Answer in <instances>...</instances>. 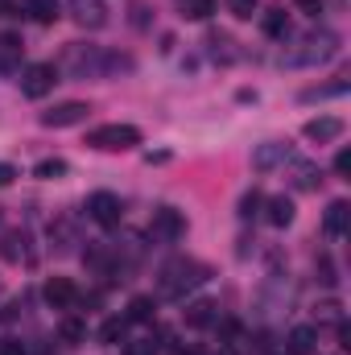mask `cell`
<instances>
[{
	"instance_id": "obj_1",
	"label": "cell",
	"mask_w": 351,
	"mask_h": 355,
	"mask_svg": "<svg viewBox=\"0 0 351 355\" xmlns=\"http://www.w3.org/2000/svg\"><path fill=\"white\" fill-rule=\"evenodd\" d=\"M207 277H211V268H207V265H194V261H178V265H170L166 272H162V293L178 302V297H186L194 285H203Z\"/></svg>"
},
{
	"instance_id": "obj_2",
	"label": "cell",
	"mask_w": 351,
	"mask_h": 355,
	"mask_svg": "<svg viewBox=\"0 0 351 355\" xmlns=\"http://www.w3.org/2000/svg\"><path fill=\"white\" fill-rule=\"evenodd\" d=\"M335 50H339V33L318 29V33L302 37V50H298V54H289V58H281V62H289V67H314V62L335 58Z\"/></svg>"
},
{
	"instance_id": "obj_3",
	"label": "cell",
	"mask_w": 351,
	"mask_h": 355,
	"mask_svg": "<svg viewBox=\"0 0 351 355\" xmlns=\"http://www.w3.org/2000/svg\"><path fill=\"white\" fill-rule=\"evenodd\" d=\"M87 145L103 149V153H124V149L141 145V128H132V124H99V128L87 132Z\"/></svg>"
},
{
	"instance_id": "obj_4",
	"label": "cell",
	"mask_w": 351,
	"mask_h": 355,
	"mask_svg": "<svg viewBox=\"0 0 351 355\" xmlns=\"http://www.w3.org/2000/svg\"><path fill=\"white\" fill-rule=\"evenodd\" d=\"M62 71H67L71 79H91V75H103V50H99V46H87V42L67 46V54H62Z\"/></svg>"
},
{
	"instance_id": "obj_5",
	"label": "cell",
	"mask_w": 351,
	"mask_h": 355,
	"mask_svg": "<svg viewBox=\"0 0 351 355\" xmlns=\"http://www.w3.org/2000/svg\"><path fill=\"white\" fill-rule=\"evenodd\" d=\"M149 236H153L157 244H178V240L186 236V215H182L178 207H157L153 219H149Z\"/></svg>"
},
{
	"instance_id": "obj_6",
	"label": "cell",
	"mask_w": 351,
	"mask_h": 355,
	"mask_svg": "<svg viewBox=\"0 0 351 355\" xmlns=\"http://www.w3.org/2000/svg\"><path fill=\"white\" fill-rule=\"evenodd\" d=\"M54 83H58V67L54 62H33L21 75V95L25 99H46L54 91Z\"/></svg>"
},
{
	"instance_id": "obj_7",
	"label": "cell",
	"mask_w": 351,
	"mask_h": 355,
	"mask_svg": "<svg viewBox=\"0 0 351 355\" xmlns=\"http://www.w3.org/2000/svg\"><path fill=\"white\" fill-rule=\"evenodd\" d=\"M87 116H91V107L83 99H67V103L42 112V124H46V128H75V124H83Z\"/></svg>"
},
{
	"instance_id": "obj_8",
	"label": "cell",
	"mask_w": 351,
	"mask_h": 355,
	"mask_svg": "<svg viewBox=\"0 0 351 355\" xmlns=\"http://www.w3.org/2000/svg\"><path fill=\"white\" fill-rule=\"evenodd\" d=\"M87 215L99 223V227H120L124 207H120V198H116V194L99 190V194H91V198H87Z\"/></svg>"
},
{
	"instance_id": "obj_9",
	"label": "cell",
	"mask_w": 351,
	"mask_h": 355,
	"mask_svg": "<svg viewBox=\"0 0 351 355\" xmlns=\"http://www.w3.org/2000/svg\"><path fill=\"white\" fill-rule=\"evenodd\" d=\"M42 297H46V306H54V310H75V306H79V285H75L71 277H50V281L42 285Z\"/></svg>"
},
{
	"instance_id": "obj_10",
	"label": "cell",
	"mask_w": 351,
	"mask_h": 355,
	"mask_svg": "<svg viewBox=\"0 0 351 355\" xmlns=\"http://www.w3.org/2000/svg\"><path fill=\"white\" fill-rule=\"evenodd\" d=\"M306 141H314V145H331V141H339L343 137V120L339 116H314V120H306Z\"/></svg>"
},
{
	"instance_id": "obj_11",
	"label": "cell",
	"mask_w": 351,
	"mask_h": 355,
	"mask_svg": "<svg viewBox=\"0 0 351 355\" xmlns=\"http://www.w3.org/2000/svg\"><path fill=\"white\" fill-rule=\"evenodd\" d=\"M293 153H289V145L285 141H268V145H261L257 153H252V170H261V174H268V170H277V166H285Z\"/></svg>"
},
{
	"instance_id": "obj_12",
	"label": "cell",
	"mask_w": 351,
	"mask_h": 355,
	"mask_svg": "<svg viewBox=\"0 0 351 355\" xmlns=\"http://www.w3.org/2000/svg\"><path fill=\"white\" fill-rule=\"evenodd\" d=\"M0 261H4V265L29 261V236H25V232H4V236H0Z\"/></svg>"
},
{
	"instance_id": "obj_13",
	"label": "cell",
	"mask_w": 351,
	"mask_h": 355,
	"mask_svg": "<svg viewBox=\"0 0 351 355\" xmlns=\"http://www.w3.org/2000/svg\"><path fill=\"white\" fill-rule=\"evenodd\" d=\"M71 17L83 29H99L108 21V8H103V0H71Z\"/></svg>"
},
{
	"instance_id": "obj_14",
	"label": "cell",
	"mask_w": 351,
	"mask_h": 355,
	"mask_svg": "<svg viewBox=\"0 0 351 355\" xmlns=\"http://www.w3.org/2000/svg\"><path fill=\"white\" fill-rule=\"evenodd\" d=\"M348 227H351V207L343 198H335L327 207V215H323V232L327 236H348Z\"/></svg>"
},
{
	"instance_id": "obj_15",
	"label": "cell",
	"mask_w": 351,
	"mask_h": 355,
	"mask_svg": "<svg viewBox=\"0 0 351 355\" xmlns=\"http://www.w3.org/2000/svg\"><path fill=\"white\" fill-rule=\"evenodd\" d=\"M182 318H186V327L203 331V327H215V322H219V306H215V302H190V306L182 310Z\"/></svg>"
},
{
	"instance_id": "obj_16",
	"label": "cell",
	"mask_w": 351,
	"mask_h": 355,
	"mask_svg": "<svg viewBox=\"0 0 351 355\" xmlns=\"http://www.w3.org/2000/svg\"><path fill=\"white\" fill-rule=\"evenodd\" d=\"M264 219L273 223V227H289L293 223V202L285 198V194H273V198H264Z\"/></svg>"
},
{
	"instance_id": "obj_17",
	"label": "cell",
	"mask_w": 351,
	"mask_h": 355,
	"mask_svg": "<svg viewBox=\"0 0 351 355\" xmlns=\"http://www.w3.org/2000/svg\"><path fill=\"white\" fill-rule=\"evenodd\" d=\"M21 54H25L21 37H17V33H0V75L17 71V67H21Z\"/></svg>"
},
{
	"instance_id": "obj_18",
	"label": "cell",
	"mask_w": 351,
	"mask_h": 355,
	"mask_svg": "<svg viewBox=\"0 0 351 355\" xmlns=\"http://www.w3.org/2000/svg\"><path fill=\"white\" fill-rule=\"evenodd\" d=\"M314 343H318L314 327H293L289 331V355H314Z\"/></svg>"
},
{
	"instance_id": "obj_19",
	"label": "cell",
	"mask_w": 351,
	"mask_h": 355,
	"mask_svg": "<svg viewBox=\"0 0 351 355\" xmlns=\"http://www.w3.org/2000/svg\"><path fill=\"white\" fill-rule=\"evenodd\" d=\"M289 166H293V186H298V190H318L323 174H318L314 162H293V157H289Z\"/></svg>"
},
{
	"instance_id": "obj_20",
	"label": "cell",
	"mask_w": 351,
	"mask_h": 355,
	"mask_svg": "<svg viewBox=\"0 0 351 355\" xmlns=\"http://www.w3.org/2000/svg\"><path fill=\"white\" fill-rule=\"evenodd\" d=\"M348 79H339V83H323V87H306L302 91V103H318V99H335V95H348Z\"/></svg>"
},
{
	"instance_id": "obj_21",
	"label": "cell",
	"mask_w": 351,
	"mask_h": 355,
	"mask_svg": "<svg viewBox=\"0 0 351 355\" xmlns=\"http://www.w3.org/2000/svg\"><path fill=\"white\" fill-rule=\"evenodd\" d=\"M261 25H264V33H268V37H277V42H285V37H289V21H285V12H281V8H268Z\"/></svg>"
},
{
	"instance_id": "obj_22",
	"label": "cell",
	"mask_w": 351,
	"mask_h": 355,
	"mask_svg": "<svg viewBox=\"0 0 351 355\" xmlns=\"http://www.w3.org/2000/svg\"><path fill=\"white\" fill-rule=\"evenodd\" d=\"M25 8H29V17H33V21L50 25V21L58 17V8H62V4H58V0H25Z\"/></svg>"
},
{
	"instance_id": "obj_23",
	"label": "cell",
	"mask_w": 351,
	"mask_h": 355,
	"mask_svg": "<svg viewBox=\"0 0 351 355\" xmlns=\"http://www.w3.org/2000/svg\"><path fill=\"white\" fill-rule=\"evenodd\" d=\"M178 8H182V17H190V21H207V17L215 12V0H178Z\"/></svg>"
},
{
	"instance_id": "obj_24",
	"label": "cell",
	"mask_w": 351,
	"mask_h": 355,
	"mask_svg": "<svg viewBox=\"0 0 351 355\" xmlns=\"http://www.w3.org/2000/svg\"><path fill=\"white\" fill-rule=\"evenodd\" d=\"M33 174L42 178V182H58V178H67V162L62 157H46V162L33 166Z\"/></svg>"
},
{
	"instance_id": "obj_25",
	"label": "cell",
	"mask_w": 351,
	"mask_h": 355,
	"mask_svg": "<svg viewBox=\"0 0 351 355\" xmlns=\"http://www.w3.org/2000/svg\"><path fill=\"white\" fill-rule=\"evenodd\" d=\"M207 46H211V54H215L219 62H232V58H236V50H232V37H228V33H207Z\"/></svg>"
},
{
	"instance_id": "obj_26",
	"label": "cell",
	"mask_w": 351,
	"mask_h": 355,
	"mask_svg": "<svg viewBox=\"0 0 351 355\" xmlns=\"http://www.w3.org/2000/svg\"><path fill=\"white\" fill-rule=\"evenodd\" d=\"M124 318L128 322H153V297H132Z\"/></svg>"
},
{
	"instance_id": "obj_27",
	"label": "cell",
	"mask_w": 351,
	"mask_h": 355,
	"mask_svg": "<svg viewBox=\"0 0 351 355\" xmlns=\"http://www.w3.org/2000/svg\"><path fill=\"white\" fill-rule=\"evenodd\" d=\"M58 339H62V343H83V339H87V327H83L79 318H62V322H58Z\"/></svg>"
},
{
	"instance_id": "obj_28",
	"label": "cell",
	"mask_w": 351,
	"mask_h": 355,
	"mask_svg": "<svg viewBox=\"0 0 351 355\" xmlns=\"http://www.w3.org/2000/svg\"><path fill=\"white\" fill-rule=\"evenodd\" d=\"M124 331H128V318H108L99 327V343H124Z\"/></svg>"
},
{
	"instance_id": "obj_29",
	"label": "cell",
	"mask_w": 351,
	"mask_h": 355,
	"mask_svg": "<svg viewBox=\"0 0 351 355\" xmlns=\"http://www.w3.org/2000/svg\"><path fill=\"white\" fill-rule=\"evenodd\" d=\"M157 352H162V343L153 335H141V339H128L124 343V355H157Z\"/></svg>"
},
{
	"instance_id": "obj_30",
	"label": "cell",
	"mask_w": 351,
	"mask_h": 355,
	"mask_svg": "<svg viewBox=\"0 0 351 355\" xmlns=\"http://www.w3.org/2000/svg\"><path fill=\"white\" fill-rule=\"evenodd\" d=\"M83 261H87V268H95V272H108V265H112V257H108V248H87L83 252Z\"/></svg>"
},
{
	"instance_id": "obj_31",
	"label": "cell",
	"mask_w": 351,
	"mask_h": 355,
	"mask_svg": "<svg viewBox=\"0 0 351 355\" xmlns=\"http://www.w3.org/2000/svg\"><path fill=\"white\" fill-rule=\"evenodd\" d=\"M120 71H132V58L128 54H103V75H120Z\"/></svg>"
},
{
	"instance_id": "obj_32",
	"label": "cell",
	"mask_w": 351,
	"mask_h": 355,
	"mask_svg": "<svg viewBox=\"0 0 351 355\" xmlns=\"http://www.w3.org/2000/svg\"><path fill=\"white\" fill-rule=\"evenodd\" d=\"M257 4H261V0H228V12L240 17V21H248V17L257 12Z\"/></svg>"
},
{
	"instance_id": "obj_33",
	"label": "cell",
	"mask_w": 351,
	"mask_h": 355,
	"mask_svg": "<svg viewBox=\"0 0 351 355\" xmlns=\"http://www.w3.org/2000/svg\"><path fill=\"white\" fill-rule=\"evenodd\" d=\"M261 190H252V194H244V198H240V219H252V215H257V211H261Z\"/></svg>"
},
{
	"instance_id": "obj_34",
	"label": "cell",
	"mask_w": 351,
	"mask_h": 355,
	"mask_svg": "<svg viewBox=\"0 0 351 355\" xmlns=\"http://www.w3.org/2000/svg\"><path fill=\"white\" fill-rule=\"evenodd\" d=\"M318 281H323V285H335V281H339V277H335V265H331L327 257H318Z\"/></svg>"
},
{
	"instance_id": "obj_35",
	"label": "cell",
	"mask_w": 351,
	"mask_h": 355,
	"mask_svg": "<svg viewBox=\"0 0 351 355\" xmlns=\"http://www.w3.org/2000/svg\"><path fill=\"white\" fill-rule=\"evenodd\" d=\"M348 170H351V153H348V149H339V157H335V174L348 178Z\"/></svg>"
},
{
	"instance_id": "obj_36",
	"label": "cell",
	"mask_w": 351,
	"mask_h": 355,
	"mask_svg": "<svg viewBox=\"0 0 351 355\" xmlns=\"http://www.w3.org/2000/svg\"><path fill=\"white\" fill-rule=\"evenodd\" d=\"M293 4H298L306 17H318V12H323V0H293Z\"/></svg>"
},
{
	"instance_id": "obj_37",
	"label": "cell",
	"mask_w": 351,
	"mask_h": 355,
	"mask_svg": "<svg viewBox=\"0 0 351 355\" xmlns=\"http://www.w3.org/2000/svg\"><path fill=\"white\" fill-rule=\"evenodd\" d=\"M17 178V166H8V162H0V186H8Z\"/></svg>"
},
{
	"instance_id": "obj_38",
	"label": "cell",
	"mask_w": 351,
	"mask_h": 355,
	"mask_svg": "<svg viewBox=\"0 0 351 355\" xmlns=\"http://www.w3.org/2000/svg\"><path fill=\"white\" fill-rule=\"evenodd\" d=\"M0 355H25V343H17V339H8V343L0 347Z\"/></svg>"
},
{
	"instance_id": "obj_39",
	"label": "cell",
	"mask_w": 351,
	"mask_h": 355,
	"mask_svg": "<svg viewBox=\"0 0 351 355\" xmlns=\"http://www.w3.org/2000/svg\"><path fill=\"white\" fill-rule=\"evenodd\" d=\"M17 12V0H0V17H12Z\"/></svg>"
}]
</instances>
